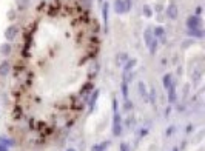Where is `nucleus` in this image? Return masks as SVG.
<instances>
[{
  "instance_id": "20e7f679",
  "label": "nucleus",
  "mask_w": 205,
  "mask_h": 151,
  "mask_svg": "<svg viewBox=\"0 0 205 151\" xmlns=\"http://www.w3.org/2000/svg\"><path fill=\"white\" fill-rule=\"evenodd\" d=\"M177 14H179V9H177V6L174 5V3H171V5H168V8H167V16L170 17V19H177Z\"/></svg>"
},
{
  "instance_id": "412c9836",
  "label": "nucleus",
  "mask_w": 205,
  "mask_h": 151,
  "mask_svg": "<svg viewBox=\"0 0 205 151\" xmlns=\"http://www.w3.org/2000/svg\"><path fill=\"white\" fill-rule=\"evenodd\" d=\"M122 94H123L125 99L128 97V83H125V82H123V85H122Z\"/></svg>"
},
{
  "instance_id": "b1692460",
  "label": "nucleus",
  "mask_w": 205,
  "mask_h": 151,
  "mask_svg": "<svg viewBox=\"0 0 205 151\" xmlns=\"http://www.w3.org/2000/svg\"><path fill=\"white\" fill-rule=\"evenodd\" d=\"M120 151H128V143H122L120 145Z\"/></svg>"
},
{
  "instance_id": "7ed1b4c3",
  "label": "nucleus",
  "mask_w": 205,
  "mask_h": 151,
  "mask_svg": "<svg viewBox=\"0 0 205 151\" xmlns=\"http://www.w3.org/2000/svg\"><path fill=\"white\" fill-rule=\"evenodd\" d=\"M17 33H19V28L16 26V25H11V26H8L6 31H5V37L8 40H14L16 36H17Z\"/></svg>"
},
{
  "instance_id": "6ab92c4d",
  "label": "nucleus",
  "mask_w": 205,
  "mask_h": 151,
  "mask_svg": "<svg viewBox=\"0 0 205 151\" xmlns=\"http://www.w3.org/2000/svg\"><path fill=\"white\" fill-rule=\"evenodd\" d=\"M148 48H150V54L153 56V54L156 53V48H157V40L154 39V40H153V42L150 43V46H148Z\"/></svg>"
},
{
  "instance_id": "39448f33",
  "label": "nucleus",
  "mask_w": 205,
  "mask_h": 151,
  "mask_svg": "<svg viewBox=\"0 0 205 151\" xmlns=\"http://www.w3.org/2000/svg\"><path fill=\"white\" fill-rule=\"evenodd\" d=\"M162 82H164V88H165L167 91H168V90H170V88L174 85V82H173V76H171V74H165Z\"/></svg>"
},
{
  "instance_id": "1a4fd4ad",
  "label": "nucleus",
  "mask_w": 205,
  "mask_h": 151,
  "mask_svg": "<svg viewBox=\"0 0 205 151\" xmlns=\"http://www.w3.org/2000/svg\"><path fill=\"white\" fill-rule=\"evenodd\" d=\"M139 93L144 97V100H148V91H147V86L144 82H139Z\"/></svg>"
},
{
  "instance_id": "dca6fc26",
  "label": "nucleus",
  "mask_w": 205,
  "mask_h": 151,
  "mask_svg": "<svg viewBox=\"0 0 205 151\" xmlns=\"http://www.w3.org/2000/svg\"><path fill=\"white\" fill-rule=\"evenodd\" d=\"M168 99H170V102H176V86L174 85L168 90Z\"/></svg>"
},
{
  "instance_id": "5701e85b",
  "label": "nucleus",
  "mask_w": 205,
  "mask_h": 151,
  "mask_svg": "<svg viewBox=\"0 0 205 151\" xmlns=\"http://www.w3.org/2000/svg\"><path fill=\"white\" fill-rule=\"evenodd\" d=\"M123 3H125V12H128L131 9V0H123Z\"/></svg>"
},
{
  "instance_id": "9d476101",
  "label": "nucleus",
  "mask_w": 205,
  "mask_h": 151,
  "mask_svg": "<svg viewBox=\"0 0 205 151\" xmlns=\"http://www.w3.org/2000/svg\"><path fill=\"white\" fill-rule=\"evenodd\" d=\"M153 36H154V39H161V37H164V36H165L164 28H162V26H156L154 31H153Z\"/></svg>"
},
{
  "instance_id": "f8f14e48",
  "label": "nucleus",
  "mask_w": 205,
  "mask_h": 151,
  "mask_svg": "<svg viewBox=\"0 0 205 151\" xmlns=\"http://www.w3.org/2000/svg\"><path fill=\"white\" fill-rule=\"evenodd\" d=\"M108 9H109V5H108V2L103 5V8H102V12H103V23H105V30H106V26H108Z\"/></svg>"
},
{
  "instance_id": "ddd939ff",
  "label": "nucleus",
  "mask_w": 205,
  "mask_h": 151,
  "mask_svg": "<svg viewBox=\"0 0 205 151\" xmlns=\"http://www.w3.org/2000/svg\"><path fill=\"white\" fill-rule=\"evenodd\" d=\"M109 146V140H106V142H102V143H99V145H94L93 146V149L91 151H103V149H106Z\"/></svg>"
},
{
  "instance_id": "c85d7f7f",
  "label": "nucleus",
  "mask_w": 205,
  "mask_h": 151,
  "mask_svg": "<svg viewBox=\"0 0 205 151\" xmlns=\"http://www.w3.org/2000/svg\"><path fill=\"white\" fill-rule=\"evenodd\" d=\"M173 151H177V148H173Z\"/></svg>"
},
{
  "instance_id": "f257e3e1",
  "label": "nucleus",
  "mask_w": 205,
  "mask_h": 151,
  "mask_svg": "<svg viewBox=\"0 0 205 151\" xmlns=\"http://www.w3.org/2000/svg\"><path fill=\"white\" fill-rule=\"evenodd\" d=\"M187 26L188 30H200L202 28V20L199 16H190L187 19Z\"/></svg>"
},
{
  "instance_id": "6e6552de",
  "label": "nucleus",
  "mask_w": 205,
  "mask_h": 151,
  "mask_svg": "<svg viewBox=\"0 0 205 151\" xmlns=\"http://www.w3.org/2000/svg\"><path fill=\"white\" fill-rule=\"evenodd\" d=\"M144 37H145V43H147V46H150V43L154 40V36H153V31H151V30H145Z\"/></svg>"
},
{
  "instance_id": "393cba45",
  "label": "nucleus",
  "mask_w": 205,
  "mask_h": 151,
  "mask_svg": "<svg viewBox=\"0 0 205 151\" xmlns=\"http://www.w3.org/2000/svg\"><path fill=\"white\" fill-rule=\"evenodd\" d=\"M154 99H156V93L154 90H151V102H154Z\"/></svg>"
},
{
  "instance_id": "bb28decb",
  "label": "nucleus",
  "mask_w": 205,
  "mask_h": 151,
  "mask_svg": "<svg viewBox=\"0 0 205 151\" xmlns=\"http://www.w3.org/2000/svg\"><path fill=\"white\" fill-rule=\"evenodd\" d=\"M0 151H8V148L3 146V145H0Z\"/></svg>"
},
{
  "instance_id": "9b49d317",
  "label": "nucleus",
  "mask_w": 205,
  "mask_h": 151,
  "mask_svg": "<svg viewBox=\"0 0 205 151\" xmlns=\"http://www.w3.org/2000/svg\"><path fill=\"white\" fill-rule=\"evenodd\" d=\"M8 71H9V62L5 60V62L0 63V76H6Z\"/></svg>"
},
{
  "instance_id": "2eb2a0df",
  "label": "nucleus",
  "mask_w": 205,
  "mask_h": 151,
  "mask_svg": "<svg viewBox=\"0 0 205 151\" xmlns=\"http://www.w3.org/2000/svg\"><path fill=\"white\" fill-rule=\"evenodd\" d=\"M97 96H99V91H97V90H96L93 94H91V99H89V111H93L94 104H96V100H97Z\"/></svg>"
},
{
  "instance_id": "4be33fe9",
  "label": "nucleus",
  "mask_w": 205,
  "mask_h": 151,
  "mask_svg": "<svg viewBox=\"0 0 205 151\" xmlns=\"http://www.w3.org/2000/svg\"><path fill=\"white\" fill-rule=\"evenodd\" d=\"M144 14H145L147 17H151V16H153V14H151V9H150V6H147V5L144 6Z\"/></svg>"
},
{
  "instance_id": "f03ea898",
  "label": "nucleus",
  "mask_w": 205,
  "mask_h": 151,
  "mask_svg": "<svg viewBox=\"0 0 205 151\" xmlns=\"http://www.w3.org/2000/svg\"><path fill=\"white\" fill-rule=\"evenodd\" d=\"M122 133V122H120V116L117 111H114V120H113V134L119 136Z\"/></svg>"
},
{
  "instance_id": "0eeeda50",
  "label": "nucleus",
  "mask_w": 205,
  "mask_h": 151,
  "mask_svg": "<svg viewBox=\"0 0 205 151\" xmlns=\"http://www.w3.org/2000/svg\"><path fill=\"white\" fill-rule=\"evenodd\" d=\"M11 53V45L6 42V43H3V45H0V54L2 56H8Z\"/></svg>"
},
{
  "instance_id": "a878e982",
  "label": "nucleus",
  "mask_w": 205,
  "mask_h": 151,
  "mask_svg": "<svg viewBox=\"0 0 205 151\" xmlns=\"http://www.w3.org/2000/svg\"><path fill=\"white\" fill-rule=\"evenodd\" d=\"M125 108H127V110H130V108H133V105H131V104L128 102V100H127V102H125Z\"/></svg>"
},
{
  "instance_id": "4468645a",
  "label": "nucleus",
  "mask_w": 205,
  "mask_h": 151,
  "mask_svg": "<svg viewBox=\"0 0 205 151\" xmlns=\"http://www.w3.org/2000/svg\"><path fill=\"white\" fill-rule=\"evenodd\" d=\"M93 88H94V85H93V83H91V82H86V83L82 86V90H80V96H85L86 93H89Z\"/></svg>"
},
{
  "instance_id": "423d86ee",
  "label": "nucleus",
  "mask_w": 205,
  "mask_h": 151,
  "mask_svg": "<svg viewBox=\"0 0 205 151\" xmlns=\"http://www.w3.org/2000/svg\"><path fill=\"white\" fill-rule=\"evenodd\" d=\"M114 9L117 14H123L125 12V3H123V0H116L114 2Z\"/></svg>"
},
{
  "instance_id": "f3484780",
  "label": "nucleus",
  "mask_w": 205,
  "mask_h": 151,
  "mask_svg": "<svg viewBox=\"0 0 205 151\" xmlns=\"http://www.w3.org/2000/svg\"><path fill=\"white\" fill-rule=\"evenodd\" d=\"M188 34H190L191 37H202V36H203V33H202L200 30H188Z\"/></svg>"
},
{
  "instance_id": "cd10ccee",
  "label": "nucleus",
  "mask_w": 205,
  "mask_h": 151,
  "mask_svg": "<svg viewBox=\"0 0 205 151\" xmlns=\"http://www.w3.org/2000/svg\"><path fill=\"white\" fill-rule=\"evenodd\" d=\"M66 151H74V149H73V148H70V149H66Z\"/></svg>"
},
{
  "instance_id": "a211bd4d",
  "label": "nucleus",
  "mask_w": 205,
  "mask_h": 151,
  "mask_svg": "<svg viewBox=\"0 0 205 151\" xmlns=\"http://www.w3.org/2000/svg\"><path fill=\"white\" fill-rule=\"evenodd\" d=\"M128 57H127V54L125 53H120V54H117V57H116V60H117V65H122L125 60H127Z\"/></svg>"
},
{
  "instance_id": "aec40b11",
  "label": "nucleus",
  "mask_w": 205,
  "mask_h": 151,
  "mask_svg": "<svg viewBox=\"0 0 205 151\" xmlns=\"http://www.w3.org/2000/svg\"><path fill=\"white\" fill-rule=\"evenodd\" d=\"M30 5V0H19V9H26Z\"/></svg>"
}]
</instances>
